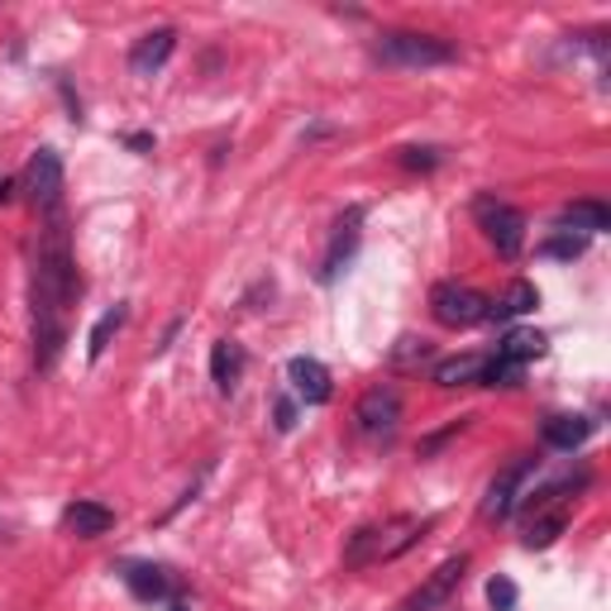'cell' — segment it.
I'll return each mask as SVG.
<instances>
[{
    "label": "cell",
    "instance_id": "1",
    "mask_svg": "<svg viewBox=\"0 0 611 611\" xmlns=\"http://www.w3.org/2000/svg\"><path fill=\"white\" fill-rule=\"evenodd\" d=\"M82 292L72 259V234L68 220L53 211V220L39 230L34 244V363L53 368L62 344H68V306Z\"/></svg>",
    "mask_w": 611,
    "mask_h": 611
},
{
    "label": "cell",
    "instance_id": "11",
    "mask_svg": "<svg viewBox=\"0 0 611 611\" xmlns=\"http://www.w3.org/2000/svg\"><path fill=\"white\" fill-rule=\"evenodd\" d=\"M287 382H292V392L306 401V407H325L334 382H330V368L311 359V353H297L292 363H287Z\"/></svg>",
    "mask_w": 611,
    "mask_h": 611
},
{
    "label": "cell",
    "instance_id": "13",
    "mask_svg": "<svg viewBox=\"0 0 611 611\" xmlns=\"http://www.w3.org/2000/svg\"><path fill=\"white\" fill-rule=\"evenodd\" d=\"M120 578H124V588H130L139 602H172V573L168 569H158V564H124Z\"/></svg>",
    "mask_w": 611,
    "mask_h": 611
},
{
    "label": "cell",
    "instance_id": "27",
    "mask_svg": "<svg viewBox=\"0 0 611 611\" xmlns=\"http://www.w3.org/2000/svg\"><path fill=\"white\" fill-rule=\"evenodd\" d=\"M272 425H278L282 435L297 425V401L292 397H278V407H272Z\"/></svg>",
    "mask_w": 611,
    "mask_h": 611
},
{
    "label": "cell",
    "instance_id": "26",
    "mask_svg": "<svg viewBox=\"0 0 611 611\" xmlns=\"http://www.w3.org/2000/svg\"><path fill=\"white\" fill-rule=\"evenodd\" d=\"M401 168H415V172L440 168V149H401Z\"/></svg>",
    "mask_w": 611,
    "mask_h": 611
},
{
    "label": "cell",
    "instance_id": "20",
    "mask_svg": "<svg viewBox=\"0 0 611 611\" xmlns=\"http://www.w3.org/2000/svg\"><path fill=\"white\" fill-rule=\"evenodd\" d=\"M564 525H569V507H559V511H540L535 521L525 525V550H550V544L564 535Z\"/></svg>",
    "mask_w": 611,
    "mask_h": 611
},
{
    "label": "cell",
    "instance_id": "21",
    "mask_svg": "<svg viewBox=\"0 0 611 611\" xmlns=\"http://www.w3.org/2000/svg\"><path fill=\"white\" fill-rule=\"evenodd\" d=\"M544 353V334L540 330H511L502 344H497V359H507V363H530V359H540Z\"/></svg>",
    "mask_w": 611,
    "mask_h": 611
},
{
    "label": "cell",
    "instance_id": "24",
    "mask_svg": "<svg viewBox=\"0 0 611 611\" xmlns=\"http://www.w3.org/2000/svg\"><path fill=\"white\" fill-rule=\"evenodd\" d=\"M583 249H588V239H583V234H564V230H559L554 239H544V244H540L544 259H569V263H573Z\"/></svg>",
    "mask_w": 611,
    "mask_h": 611
},
{
    "label": "cell",
    "instance_id": "4",
    "mask_svg": "<svg viewBox=\"0 0 611 611\" xmlns=\"http://www.w3.org/2000/svg\"><path fill=\"white\" fill-rule=\"evenodd\" d=\"M473 216H478L482 234L492 239V249L502 253V259H521V249H525V216L517 211V206L502 201V197H478L473 201Z\"/></svg>",
    "mask_w": 611,
    "mask_h": 611
},
{
    "label": "cell",
    "instance_id": "8",
    "mask_svg": "<svg viewBox=\"0 0 611 611\" xmlns=\"http://www.w3.org/2000/svg\"><path fill=\"white\" fill-rule=\"evenodd\" d=\"M463 573H469V554H454V559H444V564L425 578L421 588L411 592L407 602H401V611H435V607H444L454 592L463 588Z\"/></svg>",
    "mask_w": 611,
    "mask_h": 611
},
{
    "label": "cell",
    "instance_id": "19",
    "mask_svg": "<svg viewBox=\"0 0 611 611\" xmlns=\"http://www.w3.org/2000/svg\"><path fill=\"white\" fill-rule=\"evenodd\" d=\"M540 306V292H535V282H511L507 292H502V301L497 306H488V320H517V315H530Z\"/></svg>",
    "mask_w": 611,
    "mask_h": 611
},
{
    "label": "cell",
    "instance_id": "16",
    "mask_svg": "<svg viewBox=\"0 0 611 611\" xmlns=\"http://www.w3.org/2000/svg\"><path fill=\"white\" fill-rule=\"evenodd\" d=\"M482 368H488V353H459V359H440L435 363V382H440V388H482Z\"/></svg>",
    "mask_w": 611,
    "mask_h": 611
},
{
    "label": "cell",
    "instance_id": "15",
    "mask_svg": "<svg viewBox=\"0 0 611 611\" xmlns=\"http://www.w3.org/2000/svg\"><path fill=\"white\" fill-rule=\"evenodd\" d=\"M559 230L564 234H602V230H611V211L602 201H573V206H564V211H559Z\"/></svg>",
    "mask_w": 611,
    "mask_h": 611
},
{
    "label": "cell",
    "instance_id": "28",
    "mask_svg": "<svg viewBox=\"0 0 611 611\" xmlns=\"http://www.w3.org/2000/svg\"><path fill=\"white\" fill-rule=\"evenodd\" d=\"M124 143H130V149H139V153H149V149H153V134H130Z\"/></svg>",
    "mask_w": 611,
    "mask_h": 611
},
{
    "label": "cell",
    "instance_id": "3",
    "mask_svg": "<svg viewBox=\"0 0 611 611\" xmlns=\"http://www.w3.org/2000/svg\"><path fill=\"white\" fill-rule=\"evenodd\" d=\"M378 58L392 68H444L459 58V48L440 34H415V29H388L378 39Z\"/></svg>",
    "mask_w": 611,
    "mask_h": 611
},
{
    "label": "cell",
    "instance_id": "12",
    "mask_svg": "<svg viewBox=\"0 0 611 611\" xmlns=\"http://www.w3.org/2000/svg\"><path fill=\"white\" fill-rule=\"evenodd\" d=\"M172 48H177V29H149V34L130 48V72L134 77H153L172 58Z\"/></svg>",
    "mask_w": 611,
    "mask_h": 611
},
{
    "label": "cell",
    "instance_id": "2",
    "mask_svg": "<svg viewBox=\"0 0 611 611\" xmlns=\"http://www.w3.org/2000/svg\"><path fill=\"white\" fill-rule=\"evenodd\" d=\"M435 525L430 517H392L382 525H363L359 535L349 540L344 550V564L363 569V564H388V559H401L411 550V544H421V535Z\"/></svg>",
    "mask_w": 611,
    "mask_h": 611
},
{
    "label": "cell",
    "instance_id": "23",
    "mask_svg": "<svg viewBox=\"0 0 611 611\" xmlns=\"http://www.w3.org/2000/svg\"><path fill=\"white\" fill-rule=\"evenodd\" d=\"M430 359H435V349H430V340H415V334L397 340V349H392V363H397V368H421V363H430Z\"/></svg>",
    "mask_w": 611,
    "mask_h": 611
},
{
    "label": "cell",
    "instance_id": "18",
    "mask_svg": "<svg viewBox=\"0 0 611 611\" xmlns=\"http://www.w3.org/2000/svg\"><path fill=\"white\" fill-rule=\"evenodd\" d=\"M540 435H544V444H550V449H564V454H573V449L592 435V421H588V415H550Z\"/></svg>",
    "mask_w": 611,
    "mask_h": 611
},
{
    "label": "cell",
    "instance_id": "30",
    "mask_svg": "<svg viewBox=\"0 0 611 611\" xmlns=\"http://www.w3.org/2000/svg\"><path fill=\"white\" fill-rule=\"evenodd\" d=\"M168 611H191V607H187V602H172V607H168Z\"/></svg>",
    "mask_w": 611,
    "mask_h": 611
},
{
    "label": "cell",
    "instance_id": "10",
    "mask_svg": "<svg viewBox=\"0 0 611 611\" xmlns=\"http://www.w3.org/2000/svg\"><path fill=\"white\" fill-rule=\"evenodd\" d=\"M359 224H363V206H349V211L340 216V224H334V234H330L325 259H320V282H334L340 278V268L353 259V249H359Z\"/></svg>",
    "mask_w": 611,
    "mask_h": 611
},
{
    "label": "cell",
    "instance_id": "7",
    "mask_svg": "<svg viewBox=\"0 0 611 611\" xmlns=\"http://www.w3.org/2000/svg\"><path fill=\"white\" fill-rule=\"evenodd\" d=\"M24 191H29V201H34L39 211H48V216L58 211V201H62V153L58 149H39L34 158H29Z\"/></svg>",
    "mask_w": 611,
    "mask_h": 611
},
{
    "label": "cell",
    "instance_id": "25",
    "mask_svg": "<svg viewBox=\"0 0 611 611\" xmlns=\"http://www.w3.org/2000/svg\"><path fill=\"white\" fill-rule=\"evenodd\" d=\"M488 602H492L497 611H517V583H511L507 573H497L492 583H488Z\"/></svg>",
    "mask_w": 611,
    "mask_h": 611
},
{
    "label": "cell",
    "instance_id": "6",
    "mask_svg": "<svg viewBox=\"0 0 611 611\" xmlns=\"http://www.w3.org/2000/svg\"><path fill=\"white\" fill-rule=\"evenodd\" d=\"M540 469V459L535 454H521V459H511L502 473H497L488 482V497H482V517H492V521H507L511 511L521 507V497L530 488V478H535Z\"/></svg>",
    "mask_w": 611,
    "mask_h": 611
},
{
    "label": "cell",
    "instance_id": "22",
    "mask_svg": "<svg viewBox=\"0 0 611 611\" xmlns=\"http://www.w3.org/2000/svg\"><path fill=\"white\" fill-rule=\"evenodd\" d=\"M124 320H130V306H116V311H106V315L91 325V340H87V359H91V363H96V359H101V353L110 349V340H116V334H120Z\"/></svg>",
    "mask_w": 611,
    "mask_h": 611
},
{
    "label": "cell",
    "instance_id": "17",
    "mask_svg": "<svg viewBox=\"0 0 611 611\" xmlns=\"http://www.w3.org/2000/svg\"><path fill=\"white\" fill-rule=\"evenodd\" d=\"M244 349H239L234 340H216L211 349V378H216V388L220 392H234L239 388V378H244Z\"/></svg>",
    "mask_w": 611,
    "mask_h": 611
},
{
    "label": "cell",
    "instance_id": "14",
    "mask_svg": "<svg viewBox=\"0 0 611 611\" xmlns=\"http://www.w3.org/2000/svg\"><path fill=\"white\" fill-rule=\"evenodd\" d=\"M62 525H68L72 535H82V540H96V535H106V530L116 525V511L82 497V502H72L68 511H62Z\"/></svg>",
    "mask_w": 611,
    "mask_h": 611
},
{
    "label": "cell",
    "instance_id": "29",
    "mask_svg": "<svg viewBox=\"0 0 611 611\" xmlns=\"http://www.w3.org/2000/svg\"><path fill=\"white\" fill-rule=\"evenodd\" d=\"M14 197V182H10V177H0V206H6Z\"/></svg>",
    "mask_w": 611,
    "mask_h": 611
},
{
    "label": "cell",
    "instance_id": "9",
    "mask_svg": "<svg viewBox=\"0 0 611 611\" xmlns=\"http://www.w3.org/2000/svg\"><path fill=\"white\" fill-rule=\"evenodd\" d=\"M401 421V392L392 382H378V388H368L363 401H359V430L373 440H388Z\"/></svg>",
    "mask_w": 611,
    "mask_h": 611
},
{
    "label": "cell",
    "instance_id": "5",
    "mask_svg": "<svg viewBox=\"0 0 611 611\" xmlns=\"http://www.w3.org/2000/svg\"><path fill=\"white\" fill-rule=\"evenodd\" d=\"M488 297L473 292V287L463 282H435V292H430V315L440 320V325L449 330H473L488 320Z\"/></svg>",
    "mask_w": 611,
    "mask_h": 611
}]
</instances>
